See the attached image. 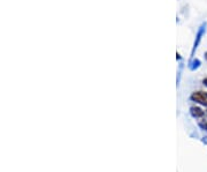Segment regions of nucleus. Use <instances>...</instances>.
Listing matches in <instances>:
<instances>
[{
    "mask_svg": "<svg viewBox=\"0 0 207 172\" xmlns=\"http://www.w3.org/2000/svg\"><path fill=\"white\" fill-rule=\"evenodd\" d=\"M191 98L198 102V103L207 106V92H205V91H196V92H193Z\"/></svg>",
    "mask_w": 207,
    "mask_h": 172,
    "instance_id": "f257e3e1",
    "label": "nucleus"
},
{
    "mask_svg": "<svg viewBox=\"0 0 207 172\" xmlns=\"http://www.w3.org/2000/svg\"><path fill=\"white\" fill-rule=\"evenodd\" d=\"M191 113L198 118V117H202L204 115V111L201 109L197 108V106H193V108H191Z\"/></svg>",
    "mask_w": 207,
    "mask_h": 172,
    "instance_id": "f03ea898",
    "label": "nucleus"
},
{
    "mask_svg": "<svg viewBox=\"0 0 207 172\" xmlns=\"http://www.w3.org/2000/svg\"><path fill=\"white\" fill-rule=\"evenodd\" d=\"M204 84H206V86H207V77H206V79H204Z\"/></svg>",
    "mask_w": 207,
    "mask_h": 172,
    "instance_id": "7ed1b4c3",
    "label": "nucleus"
},
{
    "mask_svg": "<svg viewBox=\"0 0 207 172\" xmlns=\"http://www.w3.org/2000/svg\"><path fill=\"white\" fill-rule=\"evenodd\" d=\"M201 126H202V127H206V128H207V124H201Z\"/></svg>",
    "mask_w": 207,
    "mask_h": 172,
    "instance_id": "20e7f679",
    "label": "nucleus"
},
{
    "mask_svg": "<svg viewBox=\"0 0 207 172\" xmlns=\"http://www.w3.org/2000/svg\"><path fill=\"white\" fill-rule=\"evenodd\" d=\"M206 56H207V54H206Z\"/></svg>",
    "mask_w": 207,
    "mask_h": 172,
    "instance_id": "39448f33",
    "label": "nucleus"
}]
</instances>
